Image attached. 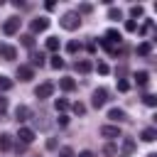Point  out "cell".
Masks as SVG:
<instances>
[{
    "label": "cell",
    "instance_id": "40",
    "mask_svg": "<svg viewBox=\"0 0 157 157\" xmlns=\"http://www.w3.org/2000/svg\"><path fill=\"white\" fill-rule=\"evenodd\" d=\"M76 157H96V155H93V152H91V150H81V152H78V155H76Z\"/></svg>",
    "mask_w": 157,
    "mask_h": 157
},
{
    "label": "cell",
    "instance_id": "35",
    "mask_svg": "<svg viewBox=\"0 0 157 157\" xmlns=\"http://www.w3.org/2000/svg\"><path fill=\"white\" fill-rule=\"evenodd\" d=\"M91 10H93V7H91L88 2H83V5H78V10H76V12H78V17H81V15H88Z\"/></svg>",
    "mask_w": 157,
    "mask_h": 157
},
{
    "label": "cell",
    "instance_id": "2",
    "mask_svg": "<svg viewBox=\"0 0 157 157\" xmlns=\"http://www.w3.org/2000/svg\"><path fill=\"white\" fill-rule=\"evenodd\" d=\"M105 103H108V91L105 88H96L93 96H91V105L93 108H103Z\"/></svg>",
    "mask_w": 157,
    "mask_h": 157
},
{
    "label": "cell",
    "instance_id": "39",
    "mask_svg": "<svg viewBox=\"0 0 157 157\" xmlns=\"http://www.w3.org/2000/svg\"><path fill=\"white\" fill-rule=\"evenodd\" d=\"M125 71H128V69H125V66H118V69H115V74H118V81H120V78H123V76H125Z\"/></svg>",
    "mask_w": 157,
    "mask_h": 157
},
{
    "label": "cell",
    "instance_id": "3",
    "mask_svg": "<svg viewBox=\"0 0 157 157\" xmlns=\"http://www.w3.org/2000/svg\"><path fill=\"white\" fill-rule=\"evenodd\" d=\"M17 137H20V145H32L34 142V130L32 128H25V125H20V130H17Z\"/></svg>",
    "mask_w": 157,
    "mask_h": 157
},
{
    "label": "cell",
    "instance_id": "24",
    "mask_svg": "<svg viewBox=\"0 0 157 157\" xmlns=\"http://www.w3.org/2000/svg\"><path fill=\"white\" fill-rule=\"evenodd\" d=\"M66 52H69V54H76V52H81V42H76V39H71V42L66 44Z\"/></svg>",
    "mask_w": 157,
    "mask_h": 157
},
{
    "label": "cell",
    "instance_id": "8",
    "mask_svg": "<svg viewBox=\"0 0 157 157\" xmlns=\"http://www.w3.org/2000/svg\"><path fill=\"white\" fill-rule=\"evenodd\" d=\"M17 78H20V81H32V78H34V69H32L29 64H20V66H17Z\"/></svg>",
    "mask_w": 157,
    "mask_h": 157
},
{
    "label": "cell",
    "instance_id": "27",
    "mask_svg": "<svg viewBox=\"0 0 157 157\" xmlns=\"http://www.w3.org/2000/svg\"><path fill=\"white\" fill-rule=\"evenodd\" d=\"M71 110H74L76 115H86V105H83L81 101H76V103H71Z\"/></svg>",
    "mask_w": 157,
    "mask_h": 157
},
{
    "label": "cell",
    "instance_id": "44",
    "mask_svg": "<svg viewBox=\"0 0 157 157\" xmlns=\"http://www.w3.org/2000/svg\"><path fill=\"white\" fill-rule=\"evenodd\" d=\"M147 157H157V155H155V152H150V155H147Z\"/></svg>",
    "mask_w": 157,
    "mask_h": 157
},
{
    "label": "cell",
    "instance_id": "6",
    "mask_svg": "<svg viewBox=\"0 0 157 157\" xmlns=\"http://www.w3.org/2000/svg\"><path fill=\"white\" fill-rule=\"evenodd\" d=\"M17 29H20V17H7L5 25H2V32H5L7 37H12Z\"/></svg>",
    "mask_w": 157,
    "mask_h": 157
},
{
    "label": "cell",
    "instance_id": "43",
    "mask_svg": "<svg viewBox=\"0 0 157 157\" xmlns=\"http://www.w3.org/2000/svg\"><path fill=\"white\" fill-rule=\"evenodd\" d=\"M86 49H88V52L93 54V52H96V42H88V44H86Z\"/></svg>",
    "mask_w": 157,
    "mask_h": 157
},
{
    "label": "cell",
    "instance_id": "12",
    "mask_svg": "<svg viewBox=\"0 0 157 157\" xmlns=\"http://www.w3.org/2000/svg\"><path fill=\"white\" fill-rule=\"evenodd\" d=\"M140 140H142V142H155V140H157V128H145V130L140 132Z\"/></svg>",
    "mask_w": 157,
    "mask_h": 157
},
{
    "label": "cell",
    "instance_id": "16",
    "mask_svg": "<svg viewBox=\"0 0 157 157\" xmlns=\"http://www.w3.org/2000/svg\"><path fill=\"white\" fill-rule=\"evenodd\" d=\"M152 54V42H140L137 44V56H150Z\"/></svg>",
    "mask_w": 157,
    "mask_h": 157
},
{
    "label": "cell",
    "instance_id": "45",
    "mask_svg": "<svg viewBox=\"0 0 157 157\" xmlns=\"http://www.w3.org/2000/svg\"><path fill=\"white\" fill-rule=\"evenodd\" d=\"M2 5H5V0H0V7H2Z\"/></svg>",
    "mask_w": 157,
    "mask_h": 157
},
{
    "label": "cell",
    "instance_id": "11",
    "mask_svg": "<svg viewBox=\"0 0 157 157\" xmlns=\"http://www.w3.org/2000/svg\"><path fill=\"white\" fill-rule=\"evenodd\" d=\"M0 56L5 61H12V59H17V49L10 47V44H0Z\"/></svg>",
    "mask_w": 157,
    "mask_h": 157
},
{
    "label": "cell",
    "instance_id": "42",
    "mask_svg": "<svg viewBox=\"0 0 157 157\" xmlns=\"http://www.w3.org/2000/svg\"><path fill=\"white\" fill-rule=\"evenodd\" d=\"M44 7H47V10H54V7H56V2H54V0H47V5H44Z\"/></svg>",
    "mask_w": 157,
    "mask_h": 157
},
{
    "label": "cell",
    "instance_id": "33",
    "mask_svg": "<svg viewBox=\"0 0 157 157\" xmlns=\"http://www.w3.org/2000/svg\"><path fill=\"white\" fill-rule=\"evenodd\" d=\"M118 91H120V93H128V91H130V81L120 78V81H118Z\"/></svg>",
    "mask_w": 157,
    "mask_h": 157
},
{
    "label": "cell",
    "instance_id": "14",
    "mask_svg": "<svg viewBox=\"0 0 157 157\" xmlns=\"http://www.w3.org/2000/svg\"><path fill=\"white\" fill-rule=\"evenodd\" d=\"M135 152V140L132 137H123V157H130Z\"/></svg>",
    "mask_w": 157,
    "mask_h": 157
},
{
    "label": "cell",
    "instance_id": "17",
    "mask_svg": "<svg viewBox=\"0 0 157 157\" xmlns=\"http://www.w3.org/2000/svg\"><path fill=\"white\" fill-rule=\"evenodd\" d=\"M135 83H137L140 88H145V86L150 83V74H147V71H137V74H135Z\"/></svg>",
    "mask_w": 157,
    "mask_h": 157
},
{
    "label": "cell",
    "instance_id": "5",
    "mask_svg": "<svg viewBox=\"0 0 157 157\" xmlns=\"http://www.w3.org/2000/svg\"><path fill=\"white\" fill-rule=\"evenodd\" d=\"M101 137H105V140H118V137H123V135H120V128H118V125H103V128H101Z\"/></svg>",
    "mask_w": 157,
    "mask_h": 157
},
{
    "label": "cell",
    "instance_id": "29",
    "mask_svg": "<svg viewBox=\"0 0 157 157\" xmlns=\"http://www.w3.org/2000/svg\"><path fill=\"white\" fill-rule=\"evenodd\" d=\"M108 20H123V12H120L118 7H110V10H108Z\"/></svg>",
    "mask_w": 157,
    "mask_h": 157
},
{
    "label": "cell",
    "instance_id": "30",
    "mask_svg": "<svg viewBox=\"0 0 157 157\" xmlns=\"http://www.w3.org/2000/svg\"><path fill=\"white\" fill-rule=\"evenodd\" d=\"M96 71H98V74H101V76H105V74H108V71H110V66H108V64H105V61H98V64H96Z\"/></svg>",
    "mask_w": 157,
    "mask_h": 157
},
{
    "label": "cell",
    "instance_id": "19",
    "mask_svg": "<svg viewBox=\"0 0 157 157\" xmlns=\"http://www.w3.org/2000/svg\"><path fill=\"white\" fill-rule=\"evenodd\" d=\"M91 69H93V64H91L88 59H81V61H76V71H78V74H88Z\"/></svg>",
    "mask_w": 157,
    "mask_h": 157
},
{
    "label": "cell",
    "instance_id": "1",
    "mask_svg": "<svg viewBox=\"0 0 157 157\" xmlns=\"http://www.w3.org/2000/svg\"><path fill=\"white\" fill-rule=\"evenodd\" d=\"M59 25H61L64 29L74 32V29H78V27H81V17H78V12H64V15H61V20H59Z\"/></svg>",
    "mask_w": 157,
    "mask_h": 157
},
{
    "label": "cell",
    "instance_id": "26",
    "mask_svg": "<svg viewBox=\"0 0 157 157\" xmlns=\"http://www.w3.org/2000/svg\"><path fill=\"white\" fill-rule=\"evenodd\" d=\"M54 108H56L59 113H64V110L69 108V101H66V98H56V101H54Z\"/></svg>",
    "mask_w": 157,
    "mask_h": 157
},
{
    "label": "cell",
    "instance_id": "4",
    "mask_svg": "<svg viewBox=\"0 0 157 157\" xmlns=\"http://www.w3.org/2000/svg\"><path fill=\"white\" fill-rule=\"evenodd\" d=\"M52 93H54V83H39L37 88H34V96L39 98V101H44V98H52Z\"/></svg>",
    "mask_w": 157,
    "mask_h": 157
},
{
    "label": "cell",
    "instance_id": "32",
    "mask_svg": "<svg viewBox=\"0 0 157 157\" xmlns=\"http://www.w3.org/2000/svg\"><path fill=\"white\" fill-rule=\"evenodd\" d=\"M20 39H22V44H25V47H34V34H22Z\"/></svg>",
    "mask_w": 157,
    "mask_h": 157
},
{
    "label": "cell",
    "instance_id": "38",
    "mask_svg": "<svg viewBox=\"0 0 157 157\" xmlns=\"http://www.w3.org/2000/svg\"><path fill=\"white\" fill-rule=\"evenodd\" d=\"M56 147H59V145H56V140H54V137H49V140H47V150H56Z\"/></svg>",
    "mask_w": 157,
    "mask_h": 157
},
{
    "label": "cell",
    "instance_id": "36",
    "mask_svg": "<svg viewBox=\"0 0 157 157\" xmlns=\"http://www.w3.org/2000/svg\"><path fill=\"white\" fill-rule=\"evenodd\" d=\"M125 29H128V32H137V22H135V20H128V22H125Z\"/></svg>",
    "mask_w": 157,
    "mask_h": 157
},
{
    "label": "cell",
    "instance_id": "10",
    "mask_svg": "<svg viewBox=\"0 0 157 157\" xmlns=\"http://www.w3.org/2000/svg\"><path fill=\"white\" fill-rule=\"evenodd\" d=\"M108 120H113V123H123V120H128V113H125L123 108H110V110H108Z\"/></svg>",
    "mask_w": 157,
    "mask_h": 157
},
{
    "label": "cell",
    "instance_id": "7",
    "mask_svg": "<svg viewBox=\"0 0 157 157\" xmlns=\"http://www.w3.org/2000/svg\"><path fill=\"white\" fill-rule=\"evenodd\" d=\"M47 27H49V17H34V20H32V25H29L32 34H39V32H44Z\"/></svg>",
    "mask_w": 157,
    "mask_h": 157
},
{
    "label": "cell",
    "instance_id": "23",
    "mask_svg": "<svg viewBox=\"0 0 157 157\" xmlns=\"http://www.w3.org/2000/svg\"><path fill=\"white\" fill-rule=\"evenodd\" d=\"M47 49L49 52H59V37H49L47 39Z\"/></svg>",
    "mask_w": 157,
    "mask_h": 157
},
{
    "label": "cell",
    "instance_id": "21",
    "mask_svg": "<svg viewBox=\"0 0 157 157\" xmlns=\"http://www.w3.org/2000/svg\"><path fill=\"white\" fill-rule=\"evenodd\" d=\"M49 66H52V69H64V59H61L59 54H54V56L49 59Z\"/></svg>",
    "mask_w": 157,
    "mask_h": 157
},
{
    "label": "cell",
    "instance_id": "41",
    "mask_svg": "<svg viewBox=\"0 0 157 157\" xmlns=\"http://www.w3.org/2000/svg\"><path fill=\"white\" fill-rule=\"evenodd\" d=\"M59 125H61V128H64V125H69V118H66V115H64V113H61V115H59Z\"/></svg>",
    "mask_w": 157,
    "mask_h": 157
},
{
    "label": "cell",
    "instance_id": "9",
    "mask_svg": "<svg viewBox=\"0 0 157 157\" xmlns=\"http://www.w3.org/2000/svg\"><path fill=\"white\" fill-rule=\"evenodd\" d=\"M29 118H32V110L20 103V105L15 108V120H17V123H25V120H29Z\"/></svg>",
    "mask_w": 157,
    "mask_h": 157
},
{
    "label": "cell",
    "instance_id": "20",
    "mask_svg": "<svg viewBox=\"0 0 157 157\" xmlns=\"http://www.w3.org/2000/svg\"><path fill=\"white\" fill-rule=\"evenodd\" d=\"M103 39H105V42H110V44H113V42H120V39H123V37H120V32H118V29H108V32H105V37H103Z\"/></svg>",
    "mask_w": 157,
    "mask_h": 157
},
{
    "label": "cell",
    "instance_id": "31",
    "mask_svg": "<svg viewBox=\"0 0 157 157\" xmlns=\"http://www.w3.org/2000/svg\"><path fill=\"white\" fill-rule=\"evenodd\" d=\"M130 15H132V17H142V15H145L142 5H132V7H130Z\"/></svg>",
    "mask_w": 157,
    "mask_h": 157
},
{
    "label": "cell",
    "instance_id": "13",
    "mask_svg": "<svg viewBox=\"0 0 157 157\" xmlns=\"http://www.w3.org/2000/svg\"><path fill=\"white\" fill-rule=\"evenodd\" d=\"M44 59H47V56H44L42 52H32V54H29V66H32V69H34V66H44Z\"/></svg>",
    "mask_w": 157,
    "mask_h": 157
},
{
    "label": "cell",
    "instance_id": "34",
    "mask_svg": "<svg viewBox=\"0 0 157 157\" xmlns=\"http://www.w3.org/2000/svg\"><path fill=\"white\" fill-rule=\"evenodd\" d=\"M59 157H76V155H74V150H71L69 145H64V147L59 150Z\"/></svg>",
    "mask_w": 157,
    "mask_h": 157
},
{
    "label": "cell",
    "instance_id": "18",
    "mask_svg": "<svg viewBox=\"0 0 157 157\" xmlns=\"http://www.w3.org/2000/svg\"><path fill=\"white\" fill-rule=\"evenodd\" d=\"M59 86H61V91H66V93H69V91H74V88H76V81H74L71 76H64V78L59 81Z\"/></svg>",
    "mask_w": 157,
    "mask_h": 157
},
{
    "label": "cell",
    "instance_id": "37",
    "mask_svg": "<svg viewBox=\"0 0 157 157\" xmlns=\"http://www.w3.org/2000/svg\"><path fill=\"white\" fill-rule=\"evenodd\" d=\"M5 110H7V98H2V96H0V118L5 115Z\"/></svg>",
    "mask_w": 157,
    "mask_h": 157
},
{
    "label": "cell",
    "instance_id": "25",
    "mask_svg": "<svg viewBox=\"0 0 157 157\" xmlns=\"http://www.w3.org/2000/svg\"><path fill=\"white\" fill-rule=\"evenodd\" d=\"M142 103H145V105H150V108H155V105H157V96L145 93V96H142Z\"/></svg>",
    "mask_w": 157,
    "mask_h": 157
},
{
    "label": "cell",
    "instance_id": "15",
    "mask_svg": "<svg viewBox=\"0 0 157 157\" xmlns=\"http://www.w3.org/2000/svg\"><path fill=\"white\" fill-rule=\"evenodd\" d=\"M12 145H15V142H12V135H10V132H2V135H0V150L7 152V150H12Z\"/></svg>",
    "mask_w": 157,
    "mask_h": 157
},
{
    "label": "cell",
    "instance_id": "22",
    "mask_svg": "<svg viewBox=\"0 0 157 157\" xmlns=\"http://www.w3.org/2000/svg\"><path fill=\"white\" fill-rule=\"evenodd\" d=\"M10 88H12V78L0 74V91H10Z\"/></svg>",
    "mask_w": 157,
    "mask_h": 157
},
{
    "label": "cell",
    "instance_id": "28",
    "mask_svg": "<svg viewBox=\"0 0 157 157\" xmlns=\"http://www.w3.org/2000/svg\"><path fill=\"white\" fill-rule=\"evenodd\" d=\"M103 155H105V157H115V155H118V147H115L113 142H108V145L103 147Z\"/></svg>",
    "mask_w": 157,
    "mask_h": 157
}]
</instances>
